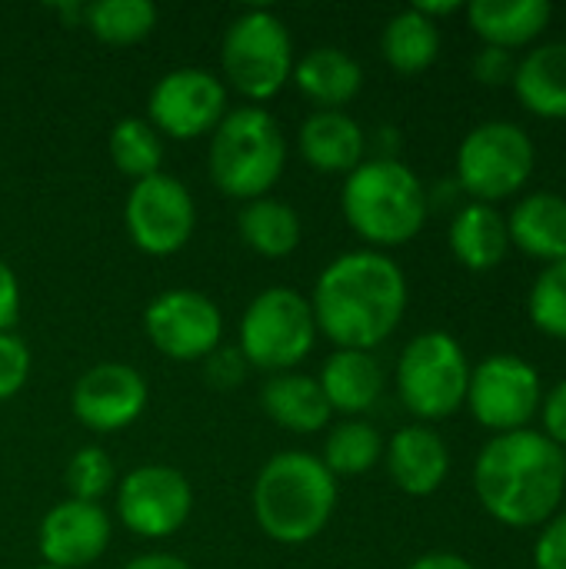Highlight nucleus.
<instances>
[{"label": "nucleus", "instance_id": "1", "mask_svg": "<svg viewBox=\"0 0 566 569\" xmlns=\"http://www.w3.org/2000/svg\"><path fill=\"white\" fill-rule=\"evenodd\" d=\"M407 277L380 250H350L330 260L310 297L317 333L337 350H374L400 327L407 313Z\"/></svg>", "mask_w": 566, "mask_h": 569}, {"label": "nucleus", "instance_id": "2", "mask_svg": "<svg viewBox=\"0 0 566 569\" xmlns=\"http://www.w3.org/2000/svg\"><path fill=\"white\" fill-rule=\"evenodd\" d=\"M566 450L540 430L497 433L474 463V493L487 517L510 530H540L566 500Z\"/></svg>", "mask_w": 566, "mask_h": 569}, {"label": "nucleus", "instance_id": "3", "mask_svg": "<svg viewBox=\"0 0 566 569\" xmlns=\"http://www.w3.org/2000/svg\"><path fill=\"white\" fill-rule=\"evenodd\" d=\"M337 477L304 450L274 453L254 480L257 527L284 547L317 540L337 510Z\"/></svg>", "mask_w": 566, "mask_h": 569}, {"label": "nucleus", "instance_id": "4", "mask_svg": "<svg viewBox=\"0 0 566 569\" xmlns=\"http://www.w3.org/2000/svg\"><path fill=\"white\" fill-rule=\"evenodd\" d=\"M340 210L367 250L384 253L390 247L410 243L424 230L430 217V193L404 160L370 157L347 173Z\"/></svg>", "mask_w": 566, "mask_h": 569}, {"label": "nucleus", "instance_id": "5", "mask_svg": "<svg viewBox=\"0 0 566 569\" xmlns=\"http://www.w3.org/2000/svg\"><path fill=\"white\" fill-rule=\"evenodd\" d=\"M287 163V137L264 107H237L210 133L207 170L220 193L234 200L267 197Z\"/></svg>", "mask_w": 566, "mask_h": 569}, {"label": "nucleus", "instance_id": "6", "mask_svg": "<svg viewBox=\"0 0 566 569\" xmlns=\"http://www.w3.org/2000/svg\"><path fill=\"white\" fill-rule=\"evenodd\" d=\"M470 357L457 337L444 330L417 333L397 360V393L400 403L420 420H447L467 403Z\"/></svg>", "mask_w": 566, "mask_h": 569}, {"label": "nucleus", "instance_id": "7", "mask_svg": "<svg viewBox=\"0 0 566 569\" xmlns=\"http://www.w3.org/2000/svg\"><path fill=\"white\" fill-rule=\"evenodd\" d=\"M537 167L530 133L514 120H484L457 147V187L477 203L517 197Z\"/></svg>", "mask_w": 566, "mask_h": 569}, {"label": "nucleus", "instance_id": "8", "mask_svg": "<svg viewBox=\"0 0 566 569\" xmlns=\"http://www.w3.org/2000/svg\"><path fill=\"white\" fill-rule=\"evenodd\" d=\"M317 343V320L310 300L294 287L260 290L240 320V357L264 373H290L310 357Z\"/></svg>", "mask_w": 566, "mask_h": 569}, {"label": "nucleus", "instance_id": "9", "mask_svg": "<svg viewBox=\"0 0 566 569\" xmlns=\"http://www.w3.org/2000/svg\"><path fill=\"white\" fill-rule=\"evenodd\" d=\"M220 67L230 87L250 103H264L294 77V40L270 10H244L230 20L220 43Z\"/></svg>", "mask_w": 566, "mask_h": 569}, {"label": "nucleus", "instance_id": "10", "mask_svg": "<svg viewBox=\"0 0 566 569\" xmlns=\"http://www.w3.org/2000/svg\"><path fill=\"white\" fill-rule=\"evenodd\" d=\"M544 380L537 367L517 353H494L470 370L467 403L474 420L497 433L527 430L530 420L540 413Z\"/></svg>", "mask_w": 566, "mask_h": 569}, {"label": "nucleus", "instance_id": "11", "mask_svg": "<svg viewBox=\"0 0 566 569\" xmlns=\"http://www.w3.org/2000/svg\"><path fill=\"white\" fill-rule=\"evenodd\" d=\"M123 223L137 250L147 257H170L190 243L197 227V203L177 177L160 170L130 187Z\"/></svg>", "mask_w": 566, "mask_h": 569}, {"label": "nucleus", "instance_id": "12", "mask_svg": "<svg viewBox=\"0 0 566 569\" xmlns=\"http://www.w3.org/2000/svg\"><path fill=\"white\" fill-rule=\"evenodd\" d=\"M147 113L157 133L170 140H197L214 133L227 117V87L203 67H177L153 83Z\"/></svg>", "mask_w": 566, "mask_h": 569}, {"label": "nucleus", "instance_id": "13", "mask_svg": "<svg viewBox=\"0 0 566 569\" xmlns=\"http://www.w3.org/2000/svg\"><path fill=\"white\" fill-rule=\"evenodd\" d=\"M190 510L193 490L177 467L147 463L117 480V517L143 540L173 537L190 520Z\"/></svg>", "mask_w": 566, "mask_h": 569}, {"label": "nucleus", "instance_id": "14", "mask_svg": "<svg viewBox=\"0 0 566 569\" xmlns=\"http://www.w3.org/2000/svg\"><path fill=\"white\" fill-rule=\"evenodd\" d=\"M147 340L170 360H207L224 337L220 307L200 290H167L143 310Z\"/></svg>", "mask_w": 566, "mask_h": 569}, {"label": "nucleus", "instance_id": "15", "mask_svg": "<svg viewBox=\"0 0 566 569\" xmlns=\"http://www.w3.org/2000/svg\"><path fill=\"white\" fill-rule=\"evenodd\" d=\"M147 380L130 363L90 367L70 393V410L93 433H120L147 410Z\"/></svg>", "mask_w": 566, "mask_h": 569}, {"label": "nucleus", "instance_id": "16", "mask_svg": "<svg viewBox=\"0 0 566 569\" xmlns=\"http://www.w3.org/2000/svg\"><path fill=\"white\" fill-rule=\"evenodd\" d=\"M110 547V517L100 503L63 500L50 507L37 530V550L47 567L83 569Z\"/></svg>", "mask_w": 566, "mask_h": 569}, {"label": "nucleus", "instance_id": "17", "mask_svg": "<svg viewBox=\"0 0 566 569\" xmlns=\"http://www.w3.org/2000/svg\"><path fill=\"white\" fill-rule=\"evenodd\" d=\"M384 463L397 490L407 497H434L450 473V447L434 427L414 423L390 437L384 447Z\"/></svg>", "mask_w": 566, "mask_h": 569}, {"label": "nucleus", "instance_id": "18", "mask_svg": "<svg viewBox=\"0 0 566 569\" xmlns=\"http://www.w3.org/2000/svg\"><path fill=\"white\" fill-rule=\"evenodd\" d=\"M300 157L320 173H354L367 160V133L344 110H314L297 133Z\"/></svg>", "mask_w": 566, "mask_h": 569}, {"label": "nucleus", "instance_id": "19", "mask_svg": "<svg viewBox=\"0 0 566 569\" xmlns=\"http://www.w3.org/2000/svg\"><path fill=\"white\" fill-rule=\"evenodd\" d=\"M510 247L530 260L557 263L566 257V197L554 190H534L514 203L507 217Z\"/></svg>", "mask_w": 566, "mask_h": 569}, {"label": "nucleus", "instance_id": "20", "mask_svg": "<svg viewBox=\"0 0 566 569\" xmlns=\"http://www.w3.org/2000/svg\"><path fill=\"white\" fill-rule=\"evenodd\" d=\"M464 13L484 47H500L510 53L530 47L554 20V7L547 0H474Z\"/></svg>", "mask_w": 566, "mask_h": 569}, {"label": "nucleus", "instance_id": "21", "mask_svg": "<svg viewBox=\"0 0 566 569\" xmlns=\"http://www.w3.org/2000/svg\"><path fill=\"white\" fill-rule=\"evenodd\" d=\"M450 253L460 267L470 273H487L504 263L510 253V233H507V217L494 203H464L447 230Z\"/></svg>", "mask_w": 566, "mask_h": 569}, {"label": "nucleus", "instance_id": "22", "mask_svg": "<svg viewBox=\"0 0 566 569\" xmlns=\"http://www.w3.org/2000/svg\"><path fill=\"white\" fill-rule=\"evenodd\" d=\"M514 97L540 120H566V40L530 47L514 70Z\"/></svg>", "mask_w": 566, "mask_h": 569}, {"label": "nucleus", "instance_id": "23", "mask_svg": "<svg viewBox=\"0 0 566 569\" xmlns=\"http://www.w3.org/2000/svg\"><path fill=\"white\" fill-rule=\"evenodd\" d=\"M330 410L360 417L377 407L384 393V367L367 350H334L317 377Z\"/></svg>", "mask_w": 566, "mask_h": 569}, {"label": "nucleus", "instance_id": "24", "mask_svg": "<svg viewBox=\"0 0 566 569\" xmlns=\"http://www.w3.org/2000/svg\"><path fill=\"white\" fill-rule=\"evenodd\" d=\"M290 80L317 110H340L364 90V67L340 47H314L294 60Z\"/></svg>", "mask_w": 566, "mask_h": 569}, {"label": "nucleus", "instance_id": "25", "mask_svg": "<svg viewBox=\"0 0 566 569\" xmlns=\"http://www.w3.org/2000/svg\"><path fill=\"white\" fill-rule=\"evenodd\" d=\"M260 407L264 413L290 430V433H317L330 423V403L317 383V377L307 373H274L260 387Z\"/></svg>", "mask_w": 566, "mask_h": 569}, {"label": "nucleus", "instance_id": "26", "mask_svg": "<svg viewBox=\"0 0 566 569\" xmlns=\"http://www.w3.org/2000/svg\"><path fill=\"white\" fill-rule=\"evenodd\" d=\"M237 233L254 253H260L267 260H280L300 247V217L290 203L267 193V197L247 200L240 207Z\"/></svg>", "mask_w": 566, "mask_h": 569}, {"label": "nucleus", "instance_id": "27", "mask_svg": "<svg viewBox=\"0 0 566 569\" xmlns=\"http://www.w3.org/2000/svg\"><path fill=\"white\" fill-rule=\"evenodd\" d=\"M440 23H434L430 17H424L417 7H407L400 13H394L380 33V53L384 60L397 70V73H424L427 67L437 63L440 57Z\"/></svg>", "mask_w": 566, "mask_h": 569}, {"label": "nucleus", "instance_id": "28", "mask_svg": "<svg viewBox=\"0 0 566 569\" xmlns=\"http://www.w3.org/2000/svg\"><path fill=\"white\" fill-rule=\"evenodd\" d=\"M384 447L387 443L374 423H367L360 417H347L337 427H330V433L324 440L320 463L334 477H360L384 460Z\"/></svg>", "mask_w": 566, "mask_h": 569}, {"label": "nucleus", "instance_id": "29", "mask_svg": "<svg viewBox=\"0 0 566 569\" xmlns=\"http://www.w3.org/2000/svg\"><path fill=\"white\" fill-rule=\"evenodd\" d=\"M157 3L150 0H97L83 7V23L100 43L130 47L153 33L157 27Z\"/></svg>", "mask_w": 566, "mask_h": 569}, {"label": "nucleus", "instance_id": "30", "mask_svg": "<svg viewBox=\"0 0 566 569\" xmlns=\"http://www.w3.org/2000/svg\"><path fill=\"white\" fill-rule=\"evenodd\" d=\"M110 160L113 167L130 177L133 183L137 180H147L153 173H160V163H163V140L160 133L150 127V120H140V117H123L120 123H113L110 130Z\"/></svg>", "mask_w": 566, "mask_h": 569}, {"label": "nucleus", "instance_id": "31", "mask_svg": "<svg viewBox=\"0 0 566 569\" xmlns=\"http://www.w3.org/2000/svg\"><path fill=\"white\" fill-rule=\"evenodd\" d=\"M527 317L544 337L566 343V257L537 273L527 293Z\"/></svg>", "mask_w": 566, "mask_h": 569}, {"label": "nucleus", "instance_id": "32", "mask_svg": "<svg viewBox=\"0 0 566 569\" xmlns=\"http://www.w3.org/2000/svg\"><path fill=\"white\" fill-rule=\"evenodd\" d=\"M63 483L70 500H83V503H100L113 487H117V470L113 460L107 457L103 447H80L67 470H63Z\"/></svg>", "mask_w": 566, "mask_h": 569}, {"label": "nucleus", "instance_id": "33", "mask_svg": "<svg viewBox=\"0 0 566 569\" xmlns=\"http://www.w3.org/2000/svg\"><path fill=\"white\" fill-rule=\"evenodd\" d=\"M30 380V347L10 330L0 333V403L17 397Z\"/></svg>", "mask_w": 566, "mask_h": 569}, {"label": "nucleus", "instance_id": "34", "mask_svg": "<svg viewBox=\"0 0 566 569\" xmlns=\"http://www.w3.org/2000/svg\"><path fill=\"white\" fill-rule=\"evenodd\" d=\"M534 567L566 569V507L540 527L534 540Z\"/></svg>", "mask_w": 566, "mask_h": 569}, {"label": "nucleus", "instance_id": "35", "mask_svg": "<svg viewBox=\"0 0 566 569\" xmlns=\"http://www.w3.org/2000/svg\"><path fill=\"white\" fill-rule=\"evenodd\" d=\"M514 70H517V57L510 50L480 47L477 57H474V77L484 87H507V83H514Z\"/></svg>", "mask_w": 566, "mask_h": 569}, {"label": "nucleus", "instance_id": "36", "mask_svg": "<svg viewBox=\"0 0 566 569\" xmlns=\"http://www.w3.org/2000/svg\"><path fill=\"white\" fill-rule=\"evenodd\" d=\"M540 433L557 443L560 450H566V380L554 383L550 390H544L540 400Z\"/></svg>", "mask_w": 566, "mask_h": 569}, {"label": "nucleus", "instance_id": "37", "mask_svg": "<svg viewBox=\"0 0 566 569\" xmlns=\"http://www.w3.org/2000/svg\"><path fill=\"white\" fill-rule=\"evenodd\" d=\"M247 360L240 357L237 347H217L210 357H207V380L217 387V390H230L237 387L247 373Z\"/></svg>", "mask_w": 566, "mask_h": 569}, {"label": "nucleus", "instance_id": "38", "mask_svg": "<svg viewBox=\"0 0 566 569\" xmlns=\"http://www.w3.org/2000/svg\"><path fill=\"white\" fill-rule=\"evenodd\" d=\"M20 317V283L17 273L0 260V333H10V327Z\"/></svg>", "mask_w": 566, "mask_h": 569}, {"label": "nucleus", "instance_id": "39", "mask_svg": "<svg viewBox=\"0 0 566 569\" xmlns=\"http://www.w3.org/2000/svg\"><path fill=\"white\" fill-rule=\"evenodd\" d=\"M407 569H477L467 557L460 553H450V550H434V553H424L417 557Z\"/></svg>", "mask_w": 566, "mask_h": 569}, {"label": "nucleus", "instance_id": "40", "mask_svg": "<svg viewBox=\"0 0 566 569\" xmlns=\"http://www.w3.org/2000/svg\"><path fill=\"white\" fill-rule=\"evenodd\" d=\"M123 569H190V563H183L173 553H143V557L123 563Z\"/></svg>", "mask_w": 566, "mask_h": 569}, {"label": "nucleus", "instance_id": "41", "mask_svg": "<svg viewBox=\"0 0 566 569\" xmlns=\"http://www.w3.org/2000/svg\"><path fill=\"white\" fill-rule=\"evenodd\" d=\"M424 17H430L434 23L440 20V17H450V13H460L464 10V3L460 0H447V3H427V0H420V3H414Z\"/></svg>", "mask_w": 566, "mask_h": 569}, {"label": "nucleus", "instance_id": "42", "mask_svg": "<svg viewBox=\"0 0 566 569\" xmlns=\"http://www.w3.org/2000/svg\"><path fill=\"white\" fill-rule=\"evenodd\" d=\"M33 569H57V567H47V563H43V567H33Z\"/></svg>", "mask_w": 566, "mask_h": 569}, {"label": "nucleus", "instance_id": "43", "mask_svg": "<svg viewBox=\"0 0 566 569\" xmlns=\"http://www.w3.org/2000/svg\"><path fill=\"white\" fill-rule=\"evenodd\" d=\"M564 487H566V483H564Z\"/></svg>", "mask_w": 566, "mask_h": 569}]
</instances>
